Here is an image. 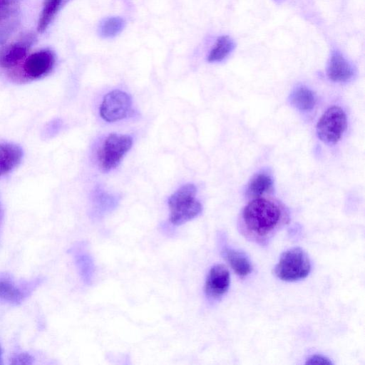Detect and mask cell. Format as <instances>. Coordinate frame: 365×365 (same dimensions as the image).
<instances>
[{
  "label": "cell",
  "instance_id": "1",
  "mask_svg": "<svg viewBox=\"0 0 365 365\" xmlns=\"http://www.w3.org/2000/svg\"><path fill=\"white\" fill-rule=\"evenodd\" d=\"M289 220L288 210L281 202L261 196L255 197L243 208L238 227L247 240L266 245Z\"/></svg>",
  "mask_w": 365,
  "mask_h": 365
},
{
  "label": "cell",
  "instance_id": "2",
  "mask_svg": "<svg viewBox=\"0 0 365 365\" xmlns=\"http://www.w3.org/2000/svg\"><path fill=\"white\" fill-rule=\"evenodd\" d=\"M197 189L193 184H186L177 190L168 199L170 221L180 225L200 215L201 203L195 198Z\"/></svg>",
  "mask_w": 365,
  "mask_h": 365
},
{
  "label": "cell",
  "instance_id": "3",
  "mask_svg": "<svg viewBox=\"0 0 365 365\" xmlns=\"http://www.w3.org/2000/svg\"><path fill=\"white\" fill-rule=\"evenodd\" d=\"M311 271V262L306 252L300 247H292L284 252L274 273L286 282H295L305 278Z\"/></svg>",
  "mask_w": 365,
  "mask_h": 365
},
{
  "label": "cell",
  "instance_id": "4",
  "mask_svg": "<svg viewBox=\"0 0 365 365\" xmlns=\"http://www.w3.org/2000/svg\"><path fill=\"white\" fill-rule=\"evenodd\" d=\"M132 144L133 138L130 135L117 133L108 135L97 153L98 162L101 170L108 172L116 168L130 149Z\"/></svg>",
  "mask_w": 365,
  "mask_h": 365
},
{
  "label": "cell",
  "instance_id": "5",
  "mask_svg": "<svg viewBox=\"0 0 365 365\" xmlns=\"http://www.w3.org/2000/svg\"><path fill=\"white\" fill-rule=\"evenodd\" d=\"M347 125L346 115L339 106L329 108L321 116L317 125L318 138L329 145L336 143Z\"/></svg>",
  "mask_w": 365,
  "mask_h": 365
},
{
  "label": "cell",
  "instance_id": "6",
  "mask_svg": "<svg viewBox=\"0 0 365 365\" xmlns=\"http://www.w3.org/2000/svg\"><path fill=\"white\" fill-rule=\"evenodd\" d=\"M131 108L130 96L124 91L114 90L103 97L99 113L105 121L113 123L127 118L132 110Z\"/></svg>",
  "mask_w": 365,
  "mask_h": 365
},
{
  "label": "cell",
  "instance_id": "7",
  "mask_svg": "<svg viewBox=\"0 0 365 365\" xmlns=\"http://www.w3.org/2000/svg\"><path fill=\"white\" fill-rule=\"evenodd\" d=\"M230 274L227 268L221 264L212 266L207 275L205 294L210 301L219 300L228 290Z\"/></svg>",
  "mask_w": 365,
  "mask_h": 365
},
{
  "label": "cell",
  "instance_id": "8",
  "mask_svg": "<svg viewBox=\"0 0 365 365\" xmlns=\"http://www.w3.org/2000/svg\"><path fill=\"white\" fill-rule=\"evenodd\" d=\"M55 56L51 51L41 50L30 55L24 63V73L31 79H37L48 74L55 64Z\"/></svg>",
  "mask_w": 365,
  "mask_h": 365
},
{
  "label": "cell",
  "instance_id": "9",
  "mask_svg": "<svg viewBox=\"0 0 365 365\" xmlns=\"http://www.w3.org/2000/svg\"><path fill=\"white\" fill-rule=\"evenodd\" d=\"M327 76L334 82H346L354 76V69L349 61L339 53H332L328 68Z\"/></svg>",
  "mask_w": 365,
  "mask_h": 365
},
{
  "label": "cell",
  "instance_id": "10",
  "mask_svg": "<svg viewBox=\"0 0 365 365\" xmlns=\"http://www.w3.org/2000/svg\"><path fill=\"white\" fill-rule=\"evenodd\" d=\"M23 158L22 149L17 145L0 143V178L16 168Z\"/></svg>",
  "mask_w": 365,
  "mask_h": 365
},
{
  "label": "cell",
  "instance_id": "11",
  "mask_svg": "<svg viewBox=\"0 0 365 365\" xmlns=\"http://www.w3.org/2000/svg\"><path fill=\"white\" fill-rule=\"evenodd\" d=\"M29 44L19 41L3 47L0 50V66L11 68L16 66L27 54Z\"/></svg>",
  "mask_w": 365,
  "mask_h": 365
},
{
  "label": "cell",
  "instance_id": "12",
  "mask_svg": "<svg viewBox=\"0 0 365 365\" xmlns=\"http://www.w3.org/2000/svg\"><path fill=\"white\" fill-rule=\"evenodd\" d=\"M73 257L81 278L86 284H91L95 274V264L93 257L82 247L74 249Z\"/></svg>",
  "mask_w": 365,
  "mask_h": 365
},
{
  "label": "cell",
  "instance_id": "13",
  "mask_svg": "<svg viewBox=\"0 0 365 365\" xmlns=\"http://www.w3.org/2000/svg\"><path fill=\"white\" fill-rule=\"evenodd\" d=\"M222 255L238 276L246 277L252 271L250 262L242 252L225 247L222 250Z\"/></svg>",
  "mask_w": 365,
  "mask_h": 365
},
{
  "label": "cell",
  "instance_id": "14",
  "mask_svg": "<svg viewBox=\"0 0 365 365\" xmlns=\"http://www.w3.org/2000/svg\"><path fill=\"white\" fill-rule=\"evenodd\" d=\"M292 105L301 111L311 110L316 104L314 92L305 86L295 88L289 96Z\"/></svg>",
  "mask_w": 365,
  "mask_h": 365
},
{
  "label": "cell",
  "instance_id": "15",
  "mask_svg": "<svg viewBox=\"0 0 365 365\" xmlns=\"http://www.w3.org/2000/svg\"><path fill=\"white\" fill-rule=\"evenodd\" d=\"M26 294L21 287L7 277H0V299L14 304L21 303Z\"/></svg>",
  "mask_w": 365,
  "mask_h": 365
},
{
  "label": "cell",
  "instance_id": "16",
  "mask_svg": "<svg viewBox=\"0 0 365 365\" xmlns=\"http://www.w3.org/2000/svg\"><path fill=\"white\" fill-rule=\"evenodd\" d=\"M273 181L271 176L266 173L256 174L250 181L247 192L252 197H261L272 190Z\"/></svg>",
  "mask_w": 365,
  "mask_h": 365
},
{
  "label": "cell",
  "instance_id": "17",
  "mask_svg": "<svg viewBox=\"0 0 365 365\" xmlns=\"http://www.w3.org/2000/svg\"><path fill=\"white\" fill-rule=\"evenodd\" d=\"M235 43L228 36L219 37L211 49L207 60L210 62H218L225 59L234 49Z\"/></svg>",
  "mask_w": 365,
  "mask_h": 365
},
{
  "label": "cell",
  "instance_id": "18",
  "mask_svg": "<svg viewBox=\"0 0 365 365\" xmlns=\"http://www.w3.org/2000/svg\"><path fill=\"white\" fill-rule=\"evenodd\" d=\"M63 0H44L38 21L37 30L43 32L57 13Z\"/></svg>",
  "mask_w": 365,
  "mask_h": 365
},
{
  "label": "cell",
  "instance_id": "19",
  "mask_svg": "<svg viewBox=\"0 0 365 365\" xmlns=\"http://www.w3.org/2000/svg\"><path fill=\"white\" fill-rule=\"evenodd\" d=\"M21 0H0V29H6L9 21L16 13Z\"/></svg>",
  "mask_w": 365,
  "mask_h": 365
},
{
  "label": "cell",
  "instance_id": "20",
  "mask_svg": "<svg viewBox=\"0 0 365 365\" xmlns=\"http://www.w3.org/2000/svg\"><path fill=\"white\" fill-rule=\"evenodd\" d=\"M123 20L120 17H110L106 19L101 26V34L104 37H112L123 29Z\"/></svg>",
  "mask_w": 365,
  "mask_h": 365
},
{
  "label": "cell",
  "instance_id": "21",
  "mask_svg": "<svg viewBox=\"0 0 365 365\" xmlns=\"http://www.w3.org/2000/svg\"><path fill=\"white\" fill-rule=\"evenodd\" d=\"M34 359L26 353H21L14 356L11 360L12 364H31Z\"/></svg>",
  "mask_w": 365,
  "mask_h": 365
},
{
  "label": "cell",
  "instance_id": "22",
  "mask_svg": "<svg viewBox=\"0 0 365 365\" xmlns=\"http://www.w3.org/2000/svg\"><path fill=\"white\" fill-rule=\"evenodd\" d=\"M306 364H327L330 365L333 363L327 357L320 355L314 354L311 356L307 359Z\"/></svg>",
  "mask_w": 365,
  "mask_h": 365
},
{
  "label": "cell",
  "instance_id": "23",
  "mask_svg": "<svg viewBox=\"0 0 365 365\" xmlns=\"http://www.w3.org/2000/svg\"><path fill=\"white\" fill-rule=\"evenodd\" d=\"M3 364V361H2V350H1V348L0 346V364Z\"/></svg>",
  "mask_w": 365,
  "mask_h": 365
}]
</instances>
